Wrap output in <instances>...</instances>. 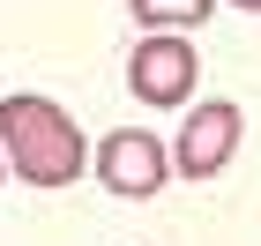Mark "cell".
Masks as SVG:
<instances>
[{
  "label": "cell",
  "instance_id": "cell-1",
  "mask_svg": "<svg viewBox=\"0 0 261 246\" xmlns=\"http://www.w3.org/2000/svg\"><path fill=\"white\" fill-rule=\"evenodd\" d=\"M0 134H8V164L22 172V186H75L82 179V127L53 97L15 90L0 104Z\"/></svg>",
  "mask_w": 261,
  "mask_h": 246
},
{
  "label": "cell",
  "instance_id": "cell-2",
  "mask_svg": "<svg viewBox=\"0 0 261 246\" xmlns=\"http://www.w3.org/2000/svg\"><path fill=\"white\" fill-rule=\"evenodd\" d=\"M164 142L149 134V127H120V134H105L97 142V179L112 186V194H127V202H149L164 186Z\"/></svg>",
  "mask_w": 261,
  "mask_h": 246
},
{
  "label": "cell",
  "instance_id": "cell-3",
  "mask_svg": "<svg viewBox=\"0 0 261 246\" xmlns=\"http://www.w3.org/2000/svg\"><path fill=\"white\" fill-rule=\"evenodd\" d=\"M194 45L187 38H142L135 60H127V82H135L142 104H187L194 97Z\"/></svg>",
  "mask_w": 261,
  "mask_h": 246
},
{
  "label": "cell",
  "instance_id": "cell-4",
  "mask_svg": "<svg viewBox=\"0 0 261 246\" xmlns=\"http://www.w3.org/2000/svg\"><path fill=\"white\" fill-rule=\"evenodd\" d=\"M231 149H239V104H201L194 120L179 127V149H172V164H179L187 179H209V172H224L231 164Z\"/></svg>",
  "mask_w": 261,
  "mask_h": 246
},
{
  "label": "cell",
  "instance_id": "cell-5",
  "mask_svg": "<svg viewBox=\"0 0 261 246\" xmlns=\"http://www.w3.org/2000/svg\"><path fill=\"white\" fill-rule=\"evenodd\" d=\"M135 15H142V30H164V38H172V30L209 22L217 8H209V0H135Z\"/></svg>",
  "mask_w": 261,
  "mask_h": 246
},
{
  "label": "cell",
  "instance_id": "cell-6",
  "mask_svg": "<svg viewBox=\"0 0 261 246\" xmlns=\"http://www.w3.org/2000/svg\"><path fill=\"white\" fill-rule=\"evenodd\" d=\"M231 8H246V15H261V0H231Z\"/></svg>",
  "mask_w": 261,
  "mask_h": 246
}]
</instances>
